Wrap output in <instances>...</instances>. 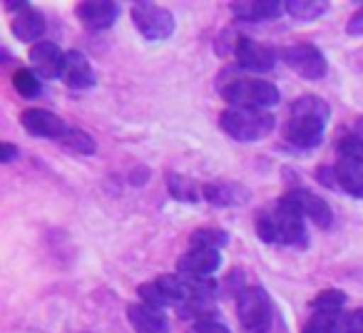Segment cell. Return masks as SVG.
Instances as JSON below:
<instances>
[{"instance_id": "cb8c5ba5", "label": "cell", "mask_w": 363, "mask_h": 333, "mask_svg": "<svg viewBox=\"0 0 363 333\" xmlns=\"http://www.w3.org/2000/svg\"><path fill=\"white\" fill-rule=\"evenodd\" d=\"M192 249H224L229 244V234L224 229H199L189 237Z\"/></svg>"}, {"instance_id": "9c48e42d", "label": "cell", "mask_w": 363, "mask_h": 333, "mask_svg": "<svg viewBox=\"0 0 363 333\" xmlns=\"http://www.w3.org/2000/svg\"><path fill=\"white\" fill-rule=\"evenodd\" d=\"M323 132H326V122L316 120V117H291L286 122L284 137L291 147L296 149H313L323 142Z\"/></svg>"}, {"instance_id": "d4e9b609", "label": "cell", "mask_w": 363, "mask_h": 333, "mask_svg": "<svg viewBox=\"0 0 363 333\" xmlns=\"http://www.w3.org/2000/svg\"><path fill=\"white\" fill-rule=\"evenodd\" d=\"M343 303H346V293L338 291V288H326V291H321L316 298H313L311 308L316 313H333V316H338Z\"/></svg>"}, {"instance_id": "f1b7e54d", "label": "cell", "mask_w": 363, "mask_h": 333, "mask_svg": "<svg viewBox=\"0 0 363 333\" xmlns=\"http://www.w3.org/2000/svg\"><path fill=\"white\" fill-rule=\"evenodd\" d=\"M140 298H142V303H147V306H152V308H167V306H172V298L167 296V291L160 286V281H147V283H142L140 286Z\"/></svg>"}, {"instance_id": "3957f363", "label": "cell", "mask_w": 363, "mask_h": 333, "mask_svg": "<svg viewBox=\"0 0 363 333\" xmlns=\"http://www.w3.org/2000/svg\"><path fill=\"white\" fill-rule=\"evenodd\" d=\"M222 97L229 102V107H254V110H267L281 102L279 87L259 77H234L222 85Z\"/></svg>"}, {"instance_id": "30bf717a", "label": "cell", "mask_w": 363, "mask_h": 333, "mask_svg": "<svg viewBox=\"0 0 363 333\" xmlns=\"http://www.w3.org/2000/svg\"><path fill=\"white\" fill-rule=\"evenodd\" d=\"M219 266H222V252L217 249H189L177 261L179 276L187 278H209Z\"/></svg>"}, {"instance_id": "277c9868", "label": "cell", "mask_w": 363, "mask_h": 333, "mask_svg": "<svg viewBox=\"0 0 363 333\" xmlns=\"http://www.w3.org/2000/svg\"><path fill=\"white\" fill-rule=\"evenodd\" d=\"M237 316L247 333H267L272 326L274 303L267 288L262 286H242L237 293Z\"/></svg>"}, {"instance_id": "8992f818", "label": "cell", "mask_w": 363, "mask_h": 333, "mask_svg": "<svg viewBox=\"0 0 363 333\" xmlns=\"http://www.w3.org/2000/svg\"><path fill=\"white\" fill-rule=\"evenodd\" d=\"M281 60L289 65V70H294L303 80H321L328 72L326 55L311 43H294V45L284 47Z\"/></svg>"}, {"instance_id": "83f0119b", "label": "cell", "mask_w": 363, "mask_h": 333, "mask_svg": "<svg viewBox=\"0 0 363 333\" xmlns=\"http://www.w3.org/2000/svg\"><path fill=\"white\" fill-rule=\"evenodd\" d=\"M343 321L333 313H313L301 333H341Z\"/></svg>"}, {"instance_id": "9a60e30c", "label": "cell", "mask_w": 363, "mask_h": 333, "mask_svg": "<svg viewBox=\"0 0 363 333\" xmlns=\"http://www.w3.org/2000/svg\"><path fill=\"white\" fill-rule=\"evenodd\" d=\"M127 321L135 333H169V321L164 313L142 301L127 306Z\"/></svg>"}, {"instance_id": "5b68a950", "label": "cell", "mask_w": 363, "mask_h": 333, "mask_svg": "<svg viewBox=\"0 0 363 333\" xmlns=\"http://www.w3.org/2000/svg\"><path fill=\"white\" fill-rule=\"evenodd\" d=\"M132 23L140 30V35L150 43H160L174 33V16L167 8L155 3H135L132 6Z\"/></svg>"}, {"instance_id": "7a4b0ae2", "label": "cell", "mask_w": 363, "mask_h": 333, "mask_svg": "<svg viewBox=\"0 0 363 333\" xmlns=\"http://www.w3.org/2000/svg\"><path fill=\"white\" fill-rule=\"evenodd\" d=\"M219 127L232 140L252 145L272 135V130L277 127V117L267 110H254V107H227L219 115Z\"/></svg>"}, {"instance_id": "ffe728a7", "label": "cell", "mask_w": 363, "mask_h": 333, "mask_svg": "<svg viewBox=\"0 0 363 333\" xmlns=\"http://www.w3.org/2000/svg\"><path fill=\"white\" fill-rule=\"evenodd\" d=\"M167 189L174 199L184 204H197L199 202V194H202V187L194 182L192 177L187 174H177V172H169L167 174Z\"/></svg>"}, {"instance_id": "2e32d148", "label": "cell", "mask_w": 363, "mask_h": 333, "mask_svg": "<svg viewBox=\"0 0 363 333\" xmlns=\"http://www.w3.org/2000/svg\"><path fill=\"white\" fill-rule=\"evenodd\" d=\"M286 11L279 0H247V3H232V16L244 23L274 21Z\"/></svg>"}, {"instance_id": "4316f807", "label": "cell", "mask_w": 363, "mask_h": 333, "mask_svg": "<svg viewBox=\"0 0 363 333\" xmlns=\"http://www.w3.org/2000/svg\"><path fill=\"white\" fill-rule=\"evenodd\" d=\"M338 154L343 157V162H353V164L363 166V137H358L356 132L353 135H346L336 142Z\"/></svg>"}, {"instance_id": "7c38bea8", "label": "cell", "mask_w": 363, "mask_h": 333, "mask_svg": "<svg viewBox=\"0 0 363 333\" xmlns=\"http://www.w3.org/2000/svg\"><path fill=\"white\" fill-rule=\"evenodd\" d=\"M30 62H33V72L45 80L62 75V65H65V52L50 40H43L38 45L30 47Z\"/></svg>"}, {"instance_id": "4fadbf2b", "label": "cell", "mask_w": 363, "mask_h": 333, "mask_svg": "<svg viewBox=\"0 0 363 333\" xmlns=\"http://www.w3.org/2000/svg\"><path fill=\"white\" fill-rule=\"evenodd\" d=\"M62 82H65L70 90H90L95 85L97 75L92 62L87 60L82 52L67 50L65 52V65H62Z\"/></svg>"}, {"instance_id": "f546056e", "label": "cell", "mask_w": 363, "mask_h": 333, "mask_svg": "<svg viewBox=\"0 0 363 333\" xmlns=\"http://www.w3.org/2000/svg\"><path fill=\"white\" fill-rule=\"evenodd\" d=\"M187 333H232L227 323H222V318L217 316H207V318H197V321L189 326Z\"/></svg>"}, {"instance_id": "5bb4252c", "label": "cell", "mask_w": 363, "mask_h": 333, "mask_svg": "<svg viewBox=\"0 0 363 333\" xmlns=\"http://www.w3.org/2000/svg\"><path fill=\"white\" fill-rule=\"evenodd\" d=\"M202 197L212 207H244L252 199L249 187L239 182H207L202 184Z\"/></svg>"}, {"instance_id": "52a82bcc", "label": "cell", "mask_w": 363, "mask_h": 333, "mask_svg": "<svg viewBox=\"0 0 363 333\" xmlns=\"http://www.w3.org/2000/svg\"><path fill=\"white\" fill-rule=\"evenodd\" d=\"M234 55H237L239 67L249 72H269L277 65V52L264 43H257L254 38L239 35L234 40Z\"/></svg>"}, {"instance_id": "7402d4cb", "label": "cell", "mask_w": 363, "mask_h": 333, "mask_svg": "<svg viewBox=\"0 0 363 333\" xmlns=\"http://www.w3.org/2000/svg\"><path fill=\"white\" fill-rule=\"evenodd\" d=\"M328 115H331L328 105L316 95H303L291 105V117H316V120L328 122Z\"/></svg>"}, {"instance_id": "603a6c76", "label": "cell", "mask_w": 363, "mask_h": 333, "mask_svg": "<svg viewBox=\"0 0 363 333\" xmlns=\"http://www.w3.org/2000/svg\"><path fill=\"white\" fill-rule=\"evenodd\" d=\"M60 145L67 147V149H72V152H77V154H95V149H97L92 135L85 130H80V127H67V132L60 140Z\"/></svg>"}, {"instance_id": "6da1fadb", "label": "cell", "mask_w": 363, "mask_h": 333, "mask_svg": "<svg viewBox=\"0 0 363 333\" xmlns=\"http://www.w3.org/2000/svg\"><path fill=\"white\" fill-rule=\"evenodd\" d=\"M306 214L301 209V199L296 192L284 194L281 199H277L272 209H264L262 214H257V229L259 239L267 244H284V247H306L308 244V232H306Z\"/></svg>"}, {"instance_id": "836d02e7", "label": "cell", "mask_w": 363, "mask_h": 333, "mask_svg": "<svg viewBox=\"0 0 363 333\" xmlns=\"http://www.w3.org/2000/svg\"><path fill=\"white\" fill-rule=\"evenodd\" d=\"M356 135L363 137V117H361V120H356Z\"/></svg>"}, {"instance_id": "d6986e66", "label": "cell", "mask_w": 363, "mask_h": 333, "mask_svg": "<svg viewBox=\"0 0 363 333\" xmlns=\"http://www.w3.org/2000/svg\"><path fill=\"white\" fill-rule=\"evenodd\" d=\"M336 179L338 187L353 199H363V166L353 162H338L336 164Z\"/></svg>"}, {"instance_id": "484cf974", "label": "cell", "mask_w": 363, "mask_h": 333, "mask_svg": "<svg viewBox=\"0 0 363 333\" xmlns=\"http://www.w3.org/2000/svg\"><path fill=\"white\" fill-rule=\"evenodd\" d=\"M13 87H16V92L21 97H38L43 90V82L33 70L21 67V70L13 72Z\"/></svg>"}, {"instance_id": "1f68e13d", "label": "cell", "mask_w": 363, "mask_h": 333, "mask_svg": "<svg viewBox=\"0 0 363 333\" xmlns=\"http://www.w3.org/2000/svg\"><path fill=\"white\" fill-rule=\"evenodd\" d=\"M346 33L353 38H361L363 35V8H358V13H353L351 21L346 26Z\"/></svg>"}, {"instance_id": "44dd1931", "label": "cell", "mask_w": 363, "mask_h": 333, "mask_svg": "<svg viewBox=\"0 0 363 333\" xmlns=\"http://www.w3.org/2000/svg\"><path fill=\"white\" fill-rule=\"evenodd\" d=\"M284 6H286L289 16L298 23L318 21L328 11V3H323V0H286Z\"/></svg>"}, {"instance_id": "ac0fdd59", "label": "cell", "mask_w": 363, "mask_h": 333, "mask_svg": "<svg viewBox=\"0 0 363 333\" xmlns=\"http://www.w3.org/2000/svg\"><path fill=\"white\" fill-rule=\"evenodd\" d=\"M298 199H301V209H303V214H306V219H311L318 229H331L333 212L326 199L316 197V194L306 192V189H298Z\"/></svg>"}, {"instance_id": "ba28073f", "label": "cell", "mask_w": 363, "mask_h": 333, "mask_svg": "<svg viewBox=\"0 0 363 333\" xmlns=\"http://www.w3.org/2000/svg\"><path fill=\"white\" fill-rule=\"evenodd\" d=\"M21 122L26 127L28 135L33 137H43V140H52L60 145V140L65 137L67 132V122H62L55 112L43 110V107H30L21 115Z\"/></svg>"}, {"instance_id": "d6a6232c", "label": "cell", "mask_w": 363, "mask_h": 333, "mask_svg": "<svg viewBox=\"0 0 363 333\" xmlns=\"http://www.w3.org/2000/svg\"><path fill=\"white\" fill-rule=\"evenodd\" d=\"M18 157H21V149H18L16 145H11V142H3V147H0V162H3V164H11Z\"/></svg>"}, {"instance_id": "e0dca14e", "label": "cell", "mask_w": 363, "mask_h": 333, "mask_svg": "<svg viewBox=\"0 0 363 333\" xmlns=\"http://www.w3.org/2000/svg\"><path fill=\"white\" fill-rule=\"evenodd\" d=\"M11 30L21 43H35V45H38V40H40L43 33H45V18H43L40 11H35V8L30 6V8H26V11L18 13V16L13 18Z\"/></svg>"}, {"instance_id": "4dcf8cb0", "label": "cell", "mask_w": 363, "mask_h": 333, "mask_svg": "<svg viewBox=\"0 0 363 333\" xmlns=\"http://www.w3.org/2000/svg\"><path fill=\"white\" fill-rule=\"evenodd\" d=\"M341 333H363V308H358V311L348 313V316L343 318Z\"/></svg>"}, {"instance_id": "8fae6325", "label": "cell", "mask_w": 363, "mask_h": 333, "mask_svg": "<svg viewBox=\"0 0 363 333\" xmlns=\"http://www.w3.org/2000/svg\"><path fill=\"white\" fill-rule=\"evenodd\" d=\"M75 16L90 30H107L120 18V6L112 0H85L75 8Z\"/></svg>"}]
</instances>
